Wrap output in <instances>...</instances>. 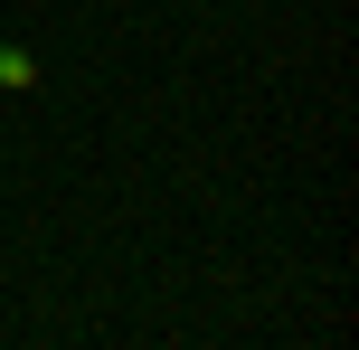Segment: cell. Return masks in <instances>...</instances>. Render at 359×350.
Returning <instances> with one entry per match:
<instances>
[{"label":"cell","mask_w":359,"mask_h":350,"mask_svg":"<svg viewBox=\"0 0 359 350\" xmlns=\"http://www.w3.org/2000/svg\"><path fill=\"white\" fill-rule=\"evenodd\" d=\"M0 86H10V95H29V86H38V57H29V48H10V38H0Z\"/></svg>","instance_id":"1"}]
</instances>
